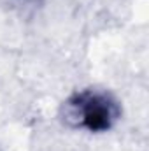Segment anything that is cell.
<instances>
[{
	"label": "cell",
	"mask_w": 149,
	"mask_h": 151,
	"mask_svg": "<svg viewBox=\"0 0 149 151\" xmlns=\"http://www.w3.org/2000/svg\"><path fill=\"white\" fill-rule=\"evenodd\" d=\"M121 116L117 100L98 90H82L65 104V119L88 132H107Z\"/></svg>",
	"instance_id": "cell-1"
}]
</instances>
